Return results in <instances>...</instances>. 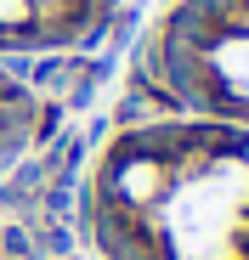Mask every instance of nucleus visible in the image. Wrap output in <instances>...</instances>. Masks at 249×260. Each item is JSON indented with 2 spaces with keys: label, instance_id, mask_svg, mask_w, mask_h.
<instances>
[{
  "label": "nucleus",
  "instance_id": "3",
  "mask_svg": "<svg viewBox=\"0 0 249 260\" xmlns=\"http://www.w3.org/2000/svg\"><path fill=\"white\" fill-rule=\"evenodd\" d=\"M119 0H0V51H74L97 40Z\"/></svg>",
  "mask_w": 249,
  "mask_h": 260
},
{
  "label": "nucleus",
  "instance_id": "4",
  "mask_svg": "<svg viewBox=\"0 0 249 260\" xmlns=\"http://www.w3.org/2000/svg\"><path fill=\"white\" fill-rule=\"evenodd\" d=\"M40 130H46V108H40V96L28 91L23 79H12L6 68H0V176L40 142Z\"/></svg>",
  "mask_w": 249,
  "mask_h": 260
},
{
  "label": "nucleus",
  "instance_id": "1",
  "mask_svg": "<svg viewBox=\"0 0 249 260\" xmlns=\"http://www.w3.org/2000/svg\"><path fill=\"white\" fill-rule=\"evenodd\" d=\"M85 226L102 260H249V130L124 124L91 170Z\"/></svg>",
  "mask_w": 249,
  "mask_h": 260
},
{
  "label": "nucleus",
  "instance_id": "2",
  "mask_svg": "<svg viewBox=\"0 0 249 260\" xmlns=\"http://www.w3.org/2000/svg\"><path fill=\"white\" fill-rule=\"evenodd\" d=\"M131 91L147 119L249 130V0H176L147 34Z\"/></svg>",
  "mask_w": 249,
  "mask_h": 260
}]
</instances>
